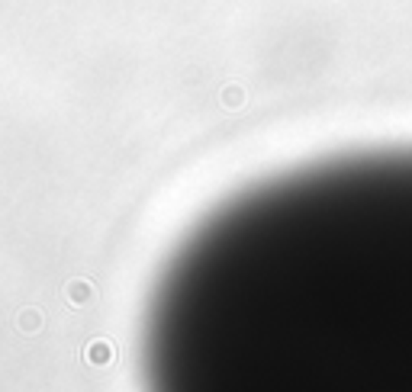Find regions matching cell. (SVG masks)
Returning <instances> with one entry per match:
<instances>
[{
  "mask_svg": "<svg viewBox=\"0 0 412 392\" xmlns=\"http://www.w3.org/2000/svg\"><path fill=\"white\" fill-rule=\"evenodd\" d=\"M145 360L168 389H412V148L216 209L151 296Z\"/></svg>",
  "mask_w": 412,
  "mask_h": 392,
  "instance_id": "obj_1",
  "label": "cell"
}]
</instances>
